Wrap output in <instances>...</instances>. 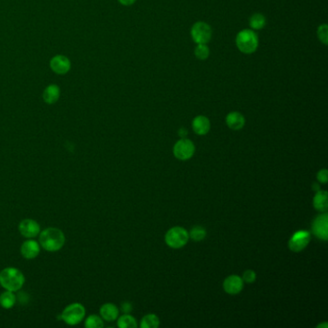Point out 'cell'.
Wrapping results in <instances>:
<instances>
[{
	"label": "cell",
	"mask_w": 328,
	"mask_h": 328,
	"mask_svg": "<svg viewBox=\"0 0 328 328\" xmlns=\"http://www.w3.org/2000/svg\"><path fill=\"white\" fill-rule=\"evenodd\" d=\"M39 245L49 252L59 251L66 242L64 232L56 227H49L39 232Z\"/></svg>",
	"instance_id": "obj_1"
},
{
	"label": "cell",
	"mask_w": 328,
	"mask_h": 328,
	"mask_svg": "<svg viewBox=\"0 0 328 328\" xmlns=\"http://www.w3.org/2000/svg\"><path fill=\"white\" fill-rule=\"evenodd\" d=\"M25 283L24 274L19 269L5 268L0 271V285L7 291L18 292Z\"/></svg>",
	"instance_id": "obj_2"
},
{
	"label": "cell",
	"mask_w": 328,
	"mask_h": 328,
	"mask_svg": "<svg viewBox=\"0 0 328 328\" xmlns=\"http://www.w3.org/2000/svg\"><path fill=\"white\" fill-rule=\"evenodd\" d=\"M236 46L243 54L254 53L259 46L256 32L252 29L241 30L236 36Z\"/></svg>",
	"instance_id": "obj_3"
},
{
	"label": "cell",
	"mask_w": 328,
	"mask_h": 328,
	"mask_svg": "<svg viewBox=\"0 0 328 328\" xmlns=\"http://www.w3.org/2000/svg\"><path fill=\"white\" fill-rule=\"evenodd\" d=\"M86 316V309L81 303L68 304L61 314L62 319L68 325H76L84 320Z\"/></svg>",
	"instance_id": "obj_4"
},
{
	"label": "cell",
	"mask_w": 328,
	"mask_h": 328,
	"mask_svg": "<svg viewBox=\"0 0 328 328\" xmlns=\"http://www.w3.org/2000/svg\"><path fill=\"white\" fill-rule=\"evenodd\" d=\"M189 233L180 226H175L167 232L165 236L166 243L172 249H181L189 241Z\"/></svg>",
	"instance_id": "obj_5"
},
{
	"label": "cell",
	"mask_w": 328,
	"mask_h": 328,
	"mask_svg": "<svg viewBox=\"0 0 328 328\" xmlns=\"http://www.w3.org/2000/svg\"><path fill=\"white\" fill-rule=\"evenodd\" d=\"M212 33L211 26L204 21H197L193 23L191 28V36L193 42L197 45L208 44L212 39Z\"/></svg>",
	"instance_id": "obj_6"
},
{
	"label": "cell",
	"mask_w": 328,
	"mask_h": 328,
	"mask_svg": "<svg viewBox=\"0 0 328 328\" xmlns=\"http://www.w3.org/2000/svg\"><path fill=\"white\" fill-rule=\"evenodd\" d=\"M195 146L193 142L189 139L182 138L174 146V154L178 160L187 161L191 159L194 154Z\"/></svg>",
	"instance_id": "obj_7"
},
{
	"label": "cell",
	"mask_w": 328,
	"mask_h": 328,
	"mask_svg": "<svg viewBox=\"0 0 328 328\" xmlns=\"http://www.w3.org/2000/svg\"><path fill=\"white\" fill-rule=\"evenodd\" d=\"M312 229L314 235L323 241L328 239V215L326 212L318 215L314 220Z\"/></svg>",
	"instance_id": "obj_8"
},
{
	"label": "cell",
	"mask_w": 328,
	"mask_h": 328,
	"mask_svg": "<svg viewBox=\"0 0 328 328\" xmlns=\"http://www.w3.org/2000/svg\"><path fill=\"white\" fill-rule=\"evenodd\" d=\"M310 240H311V236L309 232H296L290 239V250L294 252H300L308 245Z\"/></svg>",
	"instance_id": "obj_9"
},
{
	"label": "cell",
	"mask_w": 328,
	"mask_h": 328,
	"mask_svg": "<svg viewBox=\"0 0 328 328\" xmlns=\"http://www.w3.org/2000/svg\"><path fill=\"white\" fill-rule=\"evenodd\" d=\"M19 231L24 238L34 239L37 236H39L40 226L36 221L31 219H25L20 222Z\"/></svg>",
	"instance_id": "obj_10"
},
{
	"label": "cell",
	"mask_w": 328,
	"mask_h": 328,
	"mask_svg": "<svg viewBox=\"0 0 328 328\" xmlns=\"http://www.w3.org/2000/svg\"><path fill=\"white\" fill-rule=\"evenodd\" d=\"M40 252V245L38 241H34L32 239H28L27 241L22 242L20 247V253L23 258L27 260H32L38 257Z\"/></svg>",
	"instance_id": "obj_11"
},
{
	"label": "cell",
	"mask_w": 328,
	"mask_h": 328,
	"mask_svg": "<svg viewBox=\"0 0 328 328\" xmlns=\"http://www.w3.org/2000/svg\"><path fill=\"white\" fill-rule=\"evenodd\" d=\"M50 68L58 74H66L71 68V64L68 57L63 55H56L50 61Z\"/></svg>",
	"instance_id": "obj_12"
},
{
	"label": "cell",
	"mask_w": 328,
	"mask_h": 328,
	"mask_svg": "<svg viewBox=\"0 0 328 328\" xmlns=\"http://www.w3.org/2000/svg\"><path fill=\"white\" fill-rule=\"evenodd\" d=\"M243 288V281L238 275H230L223 281V290L229 295H237Z\"/></svg>",
	"instance_id": "obj_13"
},
{
	"label": "cell",
	"mask_w": 328,
	"mask_h": 328,
	"mask_svg": "<svg viewBox=\"0 0 328 328\" xmlns=\"http://www.w3.org/2000/svg\"><path fill=\"white\" fill-rule=\"evenodd\" d=\"M193 130L197 135H206L211 128V122L209 118L205 116H197L193 118Z\"/></svg>",
	"instance_id": "obj_14"
},
{
	"label": "cell",
	"mask_w": 328,
	"mask_h": 328,
	"mask_svg": "<svg viewBox=\"0 0 328 328\" xmlns=\"http://www.w3.org/2000/svg\"><path fill=\"white\" fill-rule=\"evenodd\" d=\"M225 122L232 130H241L245 125V118L239 112H231L226 116Z\"/></svg>",
	"instance_id": "obj_15"
},
{
	"label": "cell",
	"mask_w": 328,
	"mask_h": 328,
	"mask_svg": "<svg viewBox=\"0 0 328 328\" xmlns=\"http://www.w3.org/2000/svg\"><path fill=\"white\" fill-rule=\"evenodd\" d=\"M99 313L101 318L106 321H114L118 317V308L116 307L114 303H105L103 304L100 309Z\"/></svg>",
	"instance_id": "obj_16"
},
{
	"label": "cell",
	"mask_w": 328,
	"mask_h": 328,
	"mask_svg": "<svg viewBox=\"0 0 328 328\" xmlns=\"http://www.w3.org/2000/svg\"><path fill=\"white\" fill-rule=\"evenodd\" d=\"M60 88L57 85H49L48 87L46 88L44 94H43V97L46 103L48 104H54L58 101L59 97H60Z\"/></svg>",
	"instance_id": "obj_17"
},
{
	"label": "cell",
	"mask_w": 328,
	"mask_h": 328,
	"mask_svg": "<svg viewBox=\"0 0 328 328\" xmlns=\"http://www.w3.org/2000/svg\"><path fill=\"white\" fill-rule=\"evenodd\" d=\"M327 192L325 191H318V193H316L313 200V204L315 209L318 210V212L324 213L327 211Z\"/></svg>",
	"instance_id": "obj_18"
},
{
	"label": "cell",
	"mask_w": 328,
	"mask_h": 328,
	"mask_svg": "<svg viewBox=\"0 0 328 328\" xmlns=\"http://www.w3.org/2000/svg\"><path fill=\"white\" fill-rule=\"evenodd\" d=\"M17 302V297L14 292L5 291L0 295V306L4 309H11L15 306Z\"/></svg>",
	"instance_id": "obj_19"
},
{
	"label": "cell",
	"mask_w": 328,
	"mask_h": 328,
	"mask_svg": "<svg viewBox=\"0 0 328 328\" xmlns=\"http://www.w3.org/2000/svg\"><path fill=\"white\" fill-rule=\"evenodd\" d=\"M266 23H267V20H266V18L263 14L261 13H256V14H253L250 19V26H251V29L254 30H261L263 29L265 26H266Z\"/></svg>",
	"instance_id": "obj_20"
},
{
	"label": "cell",
	"mask_w": 328,
	"mask_h": 328,
	"mask_svg": "<svg viewBox=\"0 0 328 328\" xmlns=\"http://www.w3.org/2000/svg\"><path fill=\"white\" fill-rule=\"evenodd\" d=\"M117 326L119 328H136L138 324L135 318L129 314H125L117 318Z\"/></svg>",
	"instance_id": "obj_21"
},
{
	"label": "cell",
	"mask_w": 328,
	"mask_h": 328,
	"mask_svg": "<svg viewBox=\"0 0 328 328\" xmlns=\"http://www.w3.org/2000/svg\"><path fill=\"white\" fill-rule=\"evenodd\" d=\"M160 325L159 318L154 314H149L145 316L141 320L142 328H156Z\"/></svg>",
	"instance_id": "obj_22"
},
{
	"label": "cell",
	"mask_w": 328,
	"mask_h": 328,
	"mask_svg": "<svg viewBox=\"0 0 328 328\" xmlns=\"http://www.w3.org/2000/svg\"><path fill=\"white\" fill-rule=\"evenodd\" d=\"M84 325L87 328H102L104 326L103 318L97 315H90L86 318Z\"/></svg>",
	"instance_id": "obj_23"
},
{
	"label": "cell",
	"mask_w": 328,
	"mask_h": 328,
	"mask_svg": "<svg viewBox=\"0 0 328 328\" xmlns=\"http://www.w3.org/2000/svg\"><path fill=\"white\" fill-rule=\"evenodd\" d=\"M194 55L198 60H206L210 55V49L208 48L207 44H200L197 45L194 49Z\"/></svg>",
	"instance_id": "obj_24"
},
{
	"label": "cell",
	"mask_w": 328,
	"mask_h": 328,
	"mask_svg": "<svg viewBox=\"0 0 328 328\" xmlns=\"http://www.w3.org/2000/svg\"><path fill=\"white\" fill-rule=\"evenodd\" d=\"M189 237L192 238L193 241H202L203 239L206 237V230L203 228L202 226H194L190 232Z\"/></svg>",
	"instance_id": "obj_25"
},
{
	"label": "cell",
	"mask_w": 328,
	"mask_h": 328,
	"mask_svg": "<svg viewBox=\"0 0 328 328\" xmlns=\"http://www.w3.org/2000/svg\"><path fill=\"white\" fill-rule=\"evenodd\" d=\"M317 34H318V38L319 39V42H321L323 45L326 46L328 44L327 24L323 23V24L319 25L318 31H317Z\"/></svg>",
	"instance_id": "obj_26"
},
{
	"label": "cell",
	"mask_w": 328,
	"mask_h": 328,
	"mask_svg": "<svg viewBox=\"0 0 328 328\" xmlns=\"http://www.w3.org/2000/svg\"><path fill=\"white\" fill-rule=\"evenodd\" d=\"M242 281H244L245 283H253L255 280H256V273L254 270H245L243 272V275H242Z\"/></svg>",
	"instance_id": "obj_27"
},
{
	"label": "cell",
	"mask_w": 328,
	"mask_h": 328,
	"mask_svg": "<svg viewBox=\"0 0 328 328\" xmlns=\"http://www.w3.org/2000/svg\"><path fill=\"white\" fill-rule=\"evenodd\" d=\"M317 178H318V182H319V183H327V171H326V170H321L320 172H318V175H317Z\"/></svg>",
	"instance_id": "obj_28"
},
{
	"label": "cell",
	"mask_w": 328,
	"mask_h": 328,
	"mask_svg": "<svg viewBox=\"0 0 328 328\" xmlns=\"http://www.w3.org/2000/svg\"><path fill=\"white\" fill-rule=\"evenodd\" d=\"M121 310L125 314H129L132 311V305L130 302H124L121 304Z\"/></svg>",
	"instance_id": "obj_29"
},
{
	"label": "cell",
	"mask_w": 328,
	"mask_h": 328,
	"mask_svg": "<svg viewBox=\"0 0 328 328\" xmlns=\"http://www.w3.org/2000/svg\"><path fill=\"white\" fill-rule=\"evenodd\" d=\"M120 4L125 5V6H130L133 5L136 2V0H117Z\"/></svg>",
	"instance_id": "obj_30"
},
{
	"label": "cell",
	"mask_w": 328,
	"mask_h": 328,
	"mask_svg": "<svg viewBox=\"0 0 328 328\" xmlns=\"http://www.w3.org/2000/svg\"><path fill=\"white\" fill-rule=\"evenodd\" d=\"M178 135L180 136L181 138H185L186 136L188 135V130L186 128H180L178 130Z\"/></svg>",
	"instance_id": "obj_31"
},
{
	"label": "cell",
	"mask_w": 328,
	"mask_h": 328,
	"mask_svg": "<svg viewBox=\"0 0 328 328\" xmlns=\"http://www.w3.org/2000/svg\"><path fill=\"white\" fill-rule=\"evenodd\" d=\"M320 327L327 328L328 327L327 322H324V323H321V324H318V326H317V328H320Z\"/></svg>",
	"instance_id": "obj_32"
}]
</instances>
